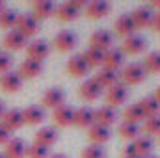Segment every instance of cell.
<instances>
[{"label":"cell","mask_w":160,"mask_h":158,"mask_svg":"<svg viewBox=\"0 0 160 158\" xmlns=\"http://www.w3.org/2000/svg\"><path fill=\"white\" fill-rule=\"evenodd\" d=\"M4 114H6V104H4V102L0 101V119L4 117Z\"/></svg>","instance_id":"44"},{"label":"cell","mask_w":160,"mask_h":158,"mask_svg":"<svg viewBox=\"0 0 160 158\" xmlns=\"http://www.w3.org/2000/svg\"><path fill=\"white\" fill-rule=\"evenodd\" d=\"M118 134H119L123 140L134 141L136 138L142 136V126H140V125H134V123H125V121H121L119 125H118Z\"/></svg>","instance_id":"30"},{"label":"cell","mask_w":160,"mask_h":158,"mask_svg":"<svg viewBox=\"0 0 160 158\" xmlns=\"http://www.w3.org/2000/svg\"><path fill=\"white\" fill-rule=\"evenodd\" d=\"M142 158H157V156H153V155H147V156H142Z\"/></svg>","instance_id":"47"},{"label":"cell","mask_w":160,"mask_h":158,"mask_svg":"<svg viewBox=\"0 0 160 158\" xmlns=\"http://www.w3.org/2000/svg\"><path fill=\"white\" fill-rule=\"evenodd\" d=\"M142 65H143L145 73H160V50L149 52Z\"/></svg>","instance_id":"35"},{"label":"cell","mask_w":160,"mask_h":158,"mask_svg":"<svg viewBox=\"0 0 160 158\" xmlns=\"http://www.w3.org/2000/svg\"><path fill=\"white\" fill-rule=\"evenodd\" d=\"M50 156V149L39 145V143H32L26 149V158H48Z\"/></svg>","instance_id":"36"},{"label":"cell","mask_w":160,"mask_h":158,"mask_svg":"<svg viewBox=\"0 0 160 158\" xmlns=\"http://www.w3.org/2000/svg\"><path fill=\"white\" fill-rule=\"evenodd\" d=\"M17 17H19V13L15 11V9H9V7H6L2 13H0V28L2 30H13L15 28V24H17Z\"/></svg>","instance_id":"34"},{"label":"cell","mask_w":160,"mask_h":158,"mask_svg":"<svg viewBox=\"0 0 160 158\" xmlns=\"http://www.w3.org/2000/svg\"><path fill=\"white\" fill-rule=\"evenodd\" d=\"M130 147H132V151H134V155L138 158L142 156H147V155H151V151H153V140L149 138V136H140V138H136L134 141H130Z\"/></svg>","instance_id":"29"},{"label":"cell","mask_w":160,"mask_h":158,"mask_svg":"<svg viewBox=\"0 0 160 158\" xmlns=\"http://www.w3.org/2000/svg\"><path fill=\"white\" fill-rule=\"evenodd\" d=\"M73 117H75V108H71L69 104H63V106L52 110V121L58 126H62V128L71 126L73 125Z\"/></svg>","instance_id":"21"},{"label":"cell","mask_w":160,"mask_h":158,"mask_svg":"<svg viewBox=\"0 0 160 158\" xmlns=\"http://www.w3.org/2000/svg\"><path fill=\"white\" fill-rule=\"evenodd\" d=\"M123 121L125 123H134V125H140L142 121H145V116H143L142 108L138 106V102L125 106V110H123Z\"/></svg>","instance_id":"32"},{"label":"cell","mask_w":160,"mask_h":158,"mask_svg":"<svg viewBox=\"0 0 160 158\" xmlns=\"http://www.w3.org/2000/svg\"><path fill=\"white\" fill-rule=\"evenodd\" d=\"M153 15H155V11H153L151 6H138V7L130 13V17H132V21H134L136 28H147V26H151Z\"/></svg>","instance_id":"17"},{"label":"cell","mask_w":160,"mask_h":158,"mask_svg":"<svg viewBox=\"0 0 160 158\" xmlns=\"http://www.w3.org/2000/svg\"><path fill=\"white\" fill-rule=\"evenodd\" d=\"M77 43H78V37L71 30H60L52 39V45L58 52H71L77 47Z\"/></svg>","instance_id":"4"},{"label":"cell","mask_w":160,"mask_h":158,"mask_svg":"<svg viewBox=\"0 0 160 158\" xmlns=\"http://www.w3.org/2000/svg\"><path fill=\"white\" fill-rule=\"evenodd\" d=\"M4 47L8 48V50H11V52H17V50H21V48H24L26 47V37L21 34V32H17L15 28L13 30H9V32H6V36H4Z\"/></svg>","instance_id":"25"},{"label":"cell","mask_w":160,"mask_h":158,"mask_svg":"<svg viewBox=\"0 0 160 158\" xmlns=\"http://www.w3.org/2000/svg\"><path fill=\"white\" fill-rule=\"evenodd\" d=\"M15 30L21 32L26 39H30V37H34V36L39 32V21H38L32 13H19Z\"/></svg>","instance_id":"2"},{"label":"cell","mask_w":160,"mask_h":158,"mask_svg":"<svg viewBox=\"0 0 160 158\" xmlns=\"http://www.w3.org/2000/svg\"><path fill=\"white\" fill-rule=\"evenodd\" d=\"M26 149H28V145H26V141L22 140V138H13L11 136V140L4 145V155L6 158H24L26 156Z\"/></svg>","instance_id":"16"},{"label":"cell","mask_w":160,"mask_h":158,"mask_svg":"<svg viewBox=\"0 0 160 158\" xmlns=\"http://www.w3.org/2000/svg\"><path fill=\"white\" fill-rule=\"evenodd\" d=\"M78 15H80V11L69 2V0L58 4L56 9H54V17H56L58 21H62V22H71V21L78 19Z\"/></svg>","instance_id":"23"},{"label":"cell","mask_w":160,"mask_h":158,"mask_svg":"<svg viewBox=\"0 0 160 158\" xmlns=\"http://www.w3.org/2000/svg\"><path fill=\"white\" fill-rule=\"evenodd\" d=\"M149 28H153L157 34H160V11H155V15H153V21H151V26Z\"/></svg>","instance_id":"41"},{"label":"cell","mask_w":160,"mask_h":158,"mask_svg":"<svg viewBox=\"0 0 160 158\" xmlns=\"http://www.w3.org/2000/svg\"><path fill=\"white\" fill-rule=\"evenodd\" d=\"M24 50H26V58L36 60V62H43L50 54V45L45 39H32L26 43Z\"/></svg>","instance_id":"5"},{"label":"cell","mask_w":160,"mask_h":158,"mask_svg":"<svg viewBox=\"0 0 160 158\" xmlns=\"http://www.w3.org/2000/svg\"><path fill=\"white\" fill-rule=\"evenodd\" d=\"M65 97L67 95H65V91L62 87H48L41 97V104H43V108L56 110V108L65 104Z\"/></svg>","instance_id":"6"},{"label":"cell","mask_w":160,"mask_h":158,"mask_svg":"<svg viewBox=\"0 0 160 158\" xmlns=\"http://www.w3.org/2000/svg\"><path fill=\"white\" fill-rule=\"evenodd\" d=\"M125 65V52L121 50V47H112L104 52V60H102V67L114 69V71H121Z\"/></svg>","instance_id":"12"},{"label":"cell","mask_w":160,"mask_h":158,"mask_svg":"<svg viewBox=\"0 0 160 158\" xmlns=\"http://www.w3.org/2000/svg\"><path fill=\"white\" fill-rule=\"evenodd\" d=\"M9 140H11V132H9V130H6V128L0 125V145H6Z\"/></svg>","instance_id":"40"},{"label":"cell","mask_w":160,"mask_h":158,"mask_svg":"<svg viewBox=\"0 0 160 158\" xmlns=\"http://www.w3.org/2000/svg\"><path fill=\"white\" fill-rule=\"evenodd\" d=\"M136 24H134V21H132V17H130V13H123L119 15L116 21H114V32L121 36L123 39L125 37H128V36H132V34H136Z\"/></svg>","instance_id":"13"},{"label":"cell","mask_w":160,"mask_h":158,"mask_svg":"<svg viewBox=\"0 0 160 158\" xmlns=\"http://www.w3.org/2000/svg\"><path fill=\"white\" fill-rule=\"evenodd\" d=\"M78 95H80L82 101H86V102H93V101H97V99L102 95V87L97 84V80L95 78H86L82 84H80Z\"/></svg>","instance_id":"8"},{"label":"cell","mask_w":160,"mask_h":158,"mask_svg":"<svg viewBox=\"0 0 160 158\" xmlns=\"http://www.w3.org/2000/svg\"><path fill=\"white\" fill-rule=\"evenodd\" d=\"M145 77H147V73H145L143 65H142V63H136V62L125 63L123 69L119 71V82L125 84L127 87H128V86H138V84H142V82L145 80Z\"/></svg>","instance_id":"1"},{"label":"cell","mask_w":160,"mask_h":158,"mask_svg":"<svg viewBox=\"0 0 160 158\" xmlns=\"http://www.w3.org/2000/svg\"><path fill=\"white\" fill-rule=\"evenodd\" d=\"M22 119H24V125H41L45 121V108L38 106V104H32V106H26L22 110Z\"/></svg>","instance_id":"28"},{"label":"cell","mask_w":160,"mask_h":158,"mask_svg":"<svg viewBox=\"0 0 160 158\" xmlns=\"http://www.w3.org/2000/svg\"><path fill=\"white\" fill-rule=\"evenodd\" d=\"M151 7H153V11H160V0H153Z\"/></svg>","instance_id":"42"},{"label":"cell","mask_w":160,"mask_h":158,"mask_svg":"<svg viewBox=\"0 0 160 158\" xmlns=\"http://www.w3.org/2000/svg\"><path fill=\"white\" fill-rule=\"evenodd\" d=\"M0 125H2L6 130H9V132L19 130V128L24 125V119H22V110H19V108H9V110H6L4 117L0 119Z\"/></svg>","instance_id":"11"},{"label":"cell","mask_w":160,"mask_h":158,"mask_svg":"<svg viewBox=\"0 0 160 158\" xmlns=\"http://www.w3.org/2000/svg\"><path fill=\"white\" fill-rule=\"evenodd\" d=\"M104 99H106V106H110V108L116 110L118 106H121V104L127 102V99H128V87H127L125 84L118 82L116 86H112V87L106 89Z\"/></svg>","instance_id":"3"},{"label":"cell","mask_w":160,"mask_h":158,"mask_svg":"<svg viewBox=\"0 0 160 158\" xmlns=\"http://www.w3.org/2000/svg\"><path fill=\"white\" fill-rule=\"evenodd\" d=\"M48 158H69L67 155H63V153H54V155H50Z\"/></svg>","instance_id":"43"},{"label":"cell","mask_w":160,"mask_h":158,"mask_svg":"<svg viewBox=\"0 0 160 158\" xmlns=\"http://www.w3.org/2000/svg\"><path fill=\"white\" fill-rule=\"evenodd\" d=\"M95 114V125H102V126H112L116 121H118V112L110 106H99L97 110H93Z\"/></svg>","instance_id":"24"},{"label":"cell","mask_w":160,"mask_h":158,"mask_svg":"<svg viewBox=\"0 0 160 158\" xmlns=\"http://www.w3.org/2000/svg\"><path fill=\"white\" fill-rule=\"evenodd\" d=\"M22 87V78L17 71H8L0 75V89L4 93H17Z\"/></svg>","instance_id":"14"},{"label":"cell","mask_w":160,"mask_h":158,"mask_svg":"<svg viewBox=\"0 0 160 158\" xmlns=\"http://www.w3.org/2000/svg\"><path fill=\"white\" fill-rule=\"evenodd\" d=\"M11 65H13V58L8 52H0V75L11 71Z\"/></svg>","instance_id":"39"},{"label":"cell","mask_w":160,"mask_h":158,"mask_svg":"<svg viewBox=\"0 0 160 158\" xmlns=\"http://www.w3.org/2000/svg\"><path fill=\"white\" fill-rule=\"evenodd\" d=\"M82 58L86 60V63L91 67H102V60H104V52L102 50H97L93 47H88L84 52H82Z\"/></svg>","instance_id":"33"},{"label":"cell","mask_w":160,"mask_h":158,"mask_svg":"<svg viewBox=\"0 0 160 158\" xmlns=\"http://www.w3.org/2000/svg\"><path fill=\"white\" fill-rule=\"evenodd\" d=\"M158 140H160V136H158Z\"/></svg>","instance_id":"50"},{"label":"cell","mask_w":160,"mask_h":158,"mask_svg":"<svg viewBox=\"0 0 160 158\" xmlns=\"http://www.w3.org/2000/svg\"><path fill=\"white\" fill-rule=\"evenodd\" d=\"M80 158H104V149H102L101 145H93V143H89L88 147L82 149Z\"/></svg>","instance_id":"38"},{"label":"cell","mask_w":160,"mask_h":158,"mask_svg":"<svg viewBox=\"0 0 160 158\" xmlns=\"http://www.w3.org/2000/svg\"><path fill=\"white\" fill-rule=\"evenodd\" d=\"M54 9H56V4L52 0H36L32 7V15L38 21H45L54 15Z\"/></svg>","instance_id":"27"},{"label":"cell","mask_w":160,"mask_h":158,"mask_svg":"<svg viewBox=\"0 0 160 158\" xmlns=\"http://www.w3.org/2000/svg\"><path fill=\"white\" fill-rule=\"evenodd\" d=\"M89 71V65L86 63V60L82 58V54H73L69 60H67V73L75 78H82L86 77Z\"/></svg>","instance_id":"19"},{"label":"cell","mask_w":160,"mask_h":158,"mask_svg":"<svg viewBox=\"0 0 160 158\" xmlns=\"http://www.w3.org/2000/svg\"><path fill=\"white\" fill-rule=\"evenodd\" d=\"M88 138L93 145H104L106 141H110L112 138V130L108 126H102V125H91L88 128Z\"/></svg>","instance_id":"18"},{"label":"cell","mask_w":160,"mask_h":158,"mask_svg":"<svg viewBox=\"0 0 160 158\" xmlns=\"http://www.w3.org/2000/svg\"><path fill=\"white\" fill-rule=\"evenodd\" d=\"M0 158H6V155H4V153H0Z\"/></svg>","instance_id":"48"},{"label":"cell","mask_w":160,"mask_h":158,"mask_svg":"<svg viewBox=\"0 0 160 158\" xmlns=\"http://www.w3.org/2000/svg\"><path fill=\"white\" fill-rule=\"evenodd\" d=\"M73 125L78 126V128H89L91 125H95V114H93V108H89V106L75 108Z\"/></svg>","instance_id":"20"},{"label":"cell","mask_w":160,"mask_h":158,"mask_svg":"<svg viewBox=\"0 0 160 158\" xmlns=\"http://www.w3.org/2000/svg\"><path fill=\"white\" fill-rule=\"evenodd\" d=\"M4 9H6V4H4V2H2V0H0V13H2V11H4Z\"/></svg>","instance_id":"46"},{"label":"cell","mask_w":160,"mask_h":158,"mask_svg":"<svg viewBox=\"0 0 160 158\" xmlns=\"http://www.w3.org/2000/svg\"><path fill=\"white\" fill-rule=\"evenodd\" d=\"M89 47L106 52L108 48L114 47V34L108 32V30H102V28L101 30H95L91 34V37H89Z\"/></svg>","instance_id":"10"},{"label":"cell","mask_w":160,"mask_h":158,"mask_svg":"<svg viewBox=\"0 0 160 158\" xmlns=\"http://www.w3.org/2000/svg\"><path fill=\"white\" fill-rule=\"evenodd\" d=\"M17 73L21 75V78H22V80L38 78L41 73H43V62H36V60H30V58H26V60H24V62L19 65Z\"/></svg>","instance_id":"15"},{"label":"cell","mask_w":160,"mask_h":158,"mask_svg":"<svg viewBox=\"0 0 160 158\" xmlns=\"http://www.w3.org/2000/svg\"><path fill=\"white\" fill-rule=\"evenodd\" d=\"M145 47H147V41H145L143 36H140V34H132V36H128V37L123 39L121 50L125 52V56H127V54L136 56V54H142V52L145 50Z\"/></svg>","instance_id":"9"},{"label":"cell","mask_w":160,"mask_h":158,"mask_svg":"<svg viewBox=\"0 0 160 158\" xmlns=\"http://www.w3.org/2000/svg\"><path fill=\"white\" fill-rule=\"evenodd\" d=\"M138 106L142 108V112H143L145 119L153 117V116H158L160 114V102L153 97V95H147V97L140 99V101H138Z\"/></svg>","instance_id":"31"},{"label":"cell","mask_w":160,"mask_h":158,"mask_svg":"<svg viewBox=\"0 0 160 158\" xmlns=\"http://www.w3.org/2000/svg\"><path fill=\"white\" fill-rule=\"evenodd\" d=\"M123 158H138V156H123Z\"/></svg>","instance_id":"49"},{"label":"cell","mask_w":160,"mask_h":158,"mask_svg":"<svg viewBox=\"0 0 160 158\" xmlns=\"http://www.w3.org/2000/svg\"><path fill=\"white\" fill-rule=\"evenodd\" d=\"M153 97H155V99H157V101L160 102V86L157 87V89H155V93H153Z\"/></svg>","instance_id":"45"},{"label":"cell","mask_w":160,"mask_h":158,"mask_svg":"<svg viewBox=\"0 0 160 158\" xmlns=\"http://www.w3.org/2000/svg\"><path fill=\"white\" fill-rule=\"evenodd\" d=\"M93 78L97 80V84L102 89H108V87H112V86H116L119 82V71H114V69H108V67H101Z\"/></svg>","instance_id":"22"},{"label":"cell","mask_w":160,"mask_h":158,"mask_svg":"<svg viewBox=\"0 0 160 158\" xmlns=\"http://www.w3.org/2000/svg\"><path fill=\"white\" fill-rule=\"evenodd\" d=\"M58 141V130L54 126H41L39 130L36 132L34 136V143H39V145H45V147H52L54 143Z\"/></svg>","instance_id":"26"},{"label":"cell","mask_w":160,"mask_h":158,"mask_svg":"<svg viewBox=\"0 0 160 158\" xmlns=\"http://www.w3.org/2000/svg\"><path fill=\"white\" fill-rule=\"evenodd\" d=\"M147 136L149 134H158L160 136V114L158 116H153V117H147L143 121V128H142Z\"/></svg>","instance_id":"37"},{"label":"cell","mask_w":160,"mask_h":158,"mask_svg":"<svg viewBox=\"0 0 160 158\" xmlns=\"http://www.w3.org/2000/svg\"><path fill=\"white\" fill-rule=\"evenodd\" d=\"M112 9V4L108 0H91L88 2V7L84 9L86 17L91 19V21H99V19H104Z\"/></svg>","instance_id":"7"}]
</instances>
